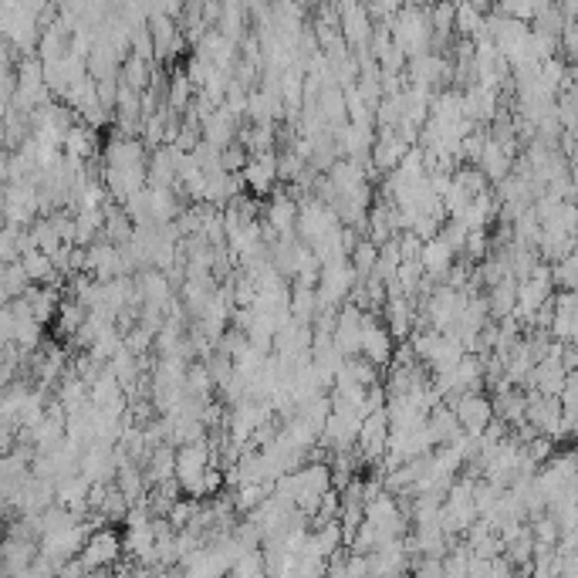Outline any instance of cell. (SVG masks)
Returning <instances> with one entry per match:
<instances>
[{
  "label": "cell",
  "instance_id": "cell-1",
  "mask_svg": "<svg viewBox=\"0 0 578 578\" xmlns=\"http://www.w3.org/2000/svg\"><path fill=\"white\" fill-rule=\"evenodd\" d=\"M450 413L460 433L470 440H477L487 426L494 423V409H491V399L484 393H457L450 396Z\"/></svg>",
  "mask_w": 578,
  "mask_h": 578
},
{
  "label": "cell",
  "instance_id": "cell-2",
  "mask_svg": "<svg viewBox=\"0 0 578 578\" xmlns=\"http://www.w3.org/2000/svg\"><path fill=\"white\" fill-rule=\"evenodd\" d=\"M393 349L396 342L393 335L386 332V325L369 311V315H362V335H359V355L366 359V362H372L376 369L389 366L393 362Z\"/></svg>",
  "mask_w": 578,
  "mask_h": 578
},
{
  "label": "cell",
  "instance_id": "cell-3",
  "mask_svg": "<svg viewBox=\"0 0 578 578\" xmlns=\"http://www.w3.org/2000/svg\"><path fill=\"white\" fill-rule=\"evenodd\" d=\"M119 555H122V538L115 531H92L85 548L78 551V565L85 572H105L119 562Z\"/></svg>",
  "mask_w": 578,
  "mask_h": 578
},
{
  "label": "cell",
  "instance_id": "cell-4",
  "mask_svg": "<svg viewBox=\"0 0 578 578\" xmlns=\"http://www.w3.org/2000/svg\"><path fill=\"white\" fill-rule=\"evenodd\" d=\"M240 183L247 186L254 197H268L274 183H278V153L251 156L247 166L240 170Z\"/></svg>",
  "mask_w": 578,
  "mask_h": 578
},
{
  "label": "cell",
  "instance_id": "cell-5",
  "mask_svg": "<svg viewBox=\"0 0 578 578\" xmlns=\"http://www.w3.org/2000/svg\"><path fill=\"white\" fill-rule=\"evenodd\" d=\"M460 308H464V295L447 288V284H440L437 291L426 298V315H430V322L437 325L440 332H447V328L457 322Z\"/></svg>",
  "mask_w": 578,
  "mask_h": 578
},
{
  "label": "cell",
  "instance_id": "cell-6",
  "mask_svg": "<svg viewBox=\"0 0 578 578\" xmlns=\"http://www.w3.org/2000/svg\"><path fill=\"white\" fill-rule=\"evenodd\" d=\"M453 257H457V251L447 244L443 234H437L433 240H426L423 244V251H420V268H423V274H430L433 281L447 284V274H450V268H453Z\"/></svg>",
  "mask_w": 578,
  "mask_h": 578
},
{
  "label": "cell",
  "instance_id": "cell-7",
  "mask_svg": "<svg viewBox=\"0 0 578 578\" xmlns=\"http://www.w3.org/2000/svg\"><path fill=\"white\" fill-rule=\"evenodd\" d=\"M413 146H406V142L399 139V132L396 129H382L379 136L372 139V149H369V156H372V163L379 166V170H389L393 173L399 163H403V156L409 153Z\"/></svg>",
  "mask_w": 578,
  "mask_h": 578
},
{
  "label": "cell",
  "instance_id": "cell-8",
  "mask_svg": "<svg viewBox=\"0 0 578 578\" xmlns=\"http://www.w3.org/2000/svg\"><path fill=\"white\" fill-rule=\"evenodd\" d=\"M511 159H514V153L487 136V142H484V149H480V156H477V163H480L477 170L484 173V180H487V183H501V180H508Z\"/></svg>",
  "mask_w": 578,
  "mask_h": 578
},
{
  "label": "cell",
  "instance_id": "cell-9",
  "mask_svg": "<svg viewBox=\"0 0 578 578\" xmlns=\"http://www.w3.org/2000/svg\"><path fill=\"white\" fill-rule=\"evenodd\" d=\"M406 578H443V562L430 555H409Z\"/></svg>",
  "mask_w": 578,
  "mask_h": 578
},
{
  "label": "cell",
  "instance_id": "cell-10",
  "mask_svg": "<svg viewBox=\"0 0 578 578\" xmlns=\"http://www.w3.org/2000/svg\"><path fill=\"white\" fill-rule=\"evenodd\" d=\"M61 501H68L71 508H82L85 504V480H71L61 487Z\"/></svg>",
  "mask_w": 578,
  "mask_h": 578
}]
</instances>
